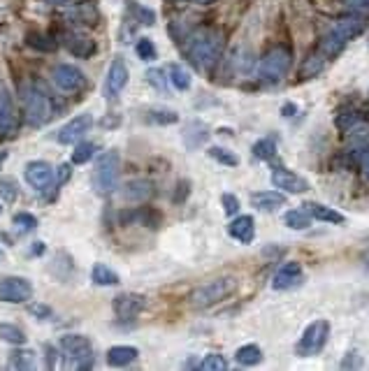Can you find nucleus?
Wrapping results in <instances>:
<instances>
[{"label": "nucleus", "instance_id": "nucleus-10", "mask_svg": "<svg viewBox=\"0 0 369 371\" xmlns=\"http://www.w3.org/2000/svg\"><path fill=\"white\" fill-rule=\"evenodd\" d=\"M33 297V283L24 276H7L0 281V302L24 304Z\"/></svg>", "mask_w": 369, "mask_h": 371}, {"label": "nucleus", "instance_id": "nucleus-36", "mask_svg": "<svg viewBox=\"0 0 369 371\" xmlns=\"http://www.w3.org/2000/svg\"><path fill=\"white\" fill-rule=\"evenodd\" d=\"M96 151H98V147L93 142H77V147L72 149L70 163L72 165H86L93 156H96Z\"/></svg>", "mask_w": 369, "mask_h": 371}, {"label": "nucleus", "instance_id": "nucleus-6", "mask_svg": "<svg viewBox=\"0 0 369 371\" xmlns=\"http://www.w3.org/2000/svg\"><path fill=\"white\" fill-rule=\"evenodd\" d=\"M293 65V52L286 45H274L272 49H267L263 61H260V79L267 84H277L281 82Z\"/></svg>", "mask_w": 369, "mask_h": 371}, {"label": "nucleus", "instance_id": "nucleus-39", "mask_svg": "<svg viewBox=\"0 0 369 371\" xmlns=\"http://www.w3.org/2000/svg\"><path fill=\"white\" fill-rule=\"evenodd\" d=\"M0 198H3L7 205L19 200V181L14 177H3L0 179Z\"/></svg>", "mask_w": 369, "mask_h": 371}, {"label": "nucleus", "instance_id": "nucleus-20", "mask_svg": "<svg viewBox=\"0 0 369 371\" xmlns=\"http://www.w3.org/2000/svg\"><path fill=\"white\" fill-rule=\"evenodd\" d=\"M228 232H230V237L237 239L240 244H251L253 239H256V221H253V216L249 214L237 216L233 218V223L228 225Z\"/></svg>", "mask_w": 369, "mask_h": 371}, {"label": "nucleus", "instance_id": "nucleus-54", "mask_svg": "<svg viewBox=\"0 0 369 371\" xmlns=\"http://www.w3.org/2000/svg\"><path fill=\"white\" fill-rule=\"evenodd\" d=\"M49 5H63V3H72V0H45Z\"/></svg>", "mask_w": 369, "mask_h": 371}, {"label": "nucleus", "instance_id": "nucleus-33", "mask_svg": "<svg viewBox=\"0 0 369 371\" xmlns=\"http://www.w3.org/2000/svg\"><path fill=\"white\" fill-rule=\"evenodd\" d=\"M126 7H128V12L133 14V21H137V24H144V26L156 24V12L140 5L137 0H126Z\"/></svg>", "mask_w": 369, "mask_h": 371}, {"label": "nucleus", "instance_id": "nucleus-58", "mask_svg": "<svg viewBox=\"0 0 369 371\" xmlns=\"http://www.w3.org/2000/svg\"><path fill=\"white\" fill-rule=\"evenodd\" d=\"M365 263H367V265H369V251H367V253H365Z\"/></svg>", "mask_w": 369, "mask_h": 371}, {"label": "nucleus", "instance_id": "nucleus-55", "mask_svg": "<svg viewBox=\"0 0 369 371\" xmlns=\"http://www.w3.org/2000/svg\"><path fill=\"white\" fill-rule=\"evenodd\" d=\"M293 112H295L293 105H286V107H284V114H286V116H293Z\"/></svg>", "mask_w": 369, "mask_h": 371}, {"label": "nucleus", "instance_id": "nucleus-57", "mask_svg": "<svg viewBox=\"0 0 369 371\" xmlns=\"http://www.w3.org/2000/svg\"><path fill=\"white\" fill-rule=\"evenodd\" d=\"M5 160H7V151H0V167H3Z\"/></svg>", "mask_w": 369, "mask_h": 371}, {"label": "nucleus", "instance_id": "nucleus-1", "mask_svg": "<svg viewBox=\"0 0 369 371\" xmlns=\"http://www.w3.org/2000/svg\"><path fill=\"white\" fill-rule=\"evenodd\" d=\"M223 45H226V33L219 26H200L186 38V54L195 70L212 75L214 68L221 61Z\"/></svg>", "mask_w": 369, "mask_h": 371}, {"label": "nucleus", "instance_id": "nucleus-2", "mask_svg": "<svg viewBox=\"0 0 369 371\" xmlns=\"http://www.w3.org/2000/svg\"><path fill=\"white\" fill-rule=\"evenodd\" d=\"M365 28H367V17L363 12H353L351 17L339 19L337 24L323 35L316 49L321 52V56L325 58V61H332V58H337L344 52L346 45H349L353 38L363 35Z\"/></svg>", "mask_w": 369, "mask_h": 371}, {"label": "nucleus", "instance_id": "nucleus-48", "mask_svg": "<svg viewBox=\"0 0 369 371\" xmlns=\"http://www.w3.org/2000/svg\"><path fill=\"white\" fill-rule=\"evenodd\" d=\"M360 172H363V177L369 181V147L360 151Z\"/></svg>", "mask_w": 369, "mask_h": 371}, {"label": "nucleus", "instance_id": "nucleus-43", "mask_svg": "<svg viewBox=\"0 0 369 371\" xmlns=\"http://www.w3.org/2000/svg\"><path fill=\"white\" fill-rule=\"evenodd\" d=\"M12 223H14V228H17L19 232H31V230L38 228V218H35L33 214H28V212L14 214Z\"/></svg>", "mask_w": 369, "mask_h": 371}, {"label": "nucleus", "instance_id": "nucleus-3", "mask_svg": "<svg viewBox=\"0 0 369 371\" xmlns=\"http://www.w3.org/2000/svg\"><path fill=\"white\" fill-rule=\"evenodd\" d=\"M21 105H24V114L28 126H45V123L56 116V107L52 98L45 91L35 89V86H24L21 89Z\"/></svg>", "mask_w": 369, "mask_h": 371}, {"label": "nucleus", "instance_id": "nucleus-23", "mask_svg": "<svg viewBox=\"0 0 369 371\" xmlns=\"http://www.w3.org/2000/svg\"><path fill=\"white\" fill-rule=\"evenodd\" d=\"M305 209L311 214L314 221H321V223H332V225H344L346 223V216L339 214L337 209H332L328 205H321V202H307Z\"/></svg>", "mask_w": 369, "mask_h": 371}, {"label": "nucleus", "instance_id": "nucleus-15", "mask_svg": "<svg viewBox=\"0 0 369 371\" xmlns=\"http://www.w3.org/2000/svg\"><path fill=\"white\" fill-rule=\"evenodd\" d=\"M54 167L47 163V160H31V163L26 165V170H24V179H26V184L35 188V191H40V193H45L49 186H52V181H54Z\"/></svg>", "mask_w": 369, "mask_h": 371}, {"label": "nucleus", "instance_id": "nucleus-40", "mask_svg": "<svg viewBox=\"0 0 369 371\" xmlns=\"http://www.w3.org/2000/svg\"><path fill=\"white\" fill-rule=\"evenodd\" d=\"M200 369L202 371H226L228 369V360L223 358V355H219V353H209V355L202 358Z\"/></svg>", "mask_w": 369, "mask_h": 371}, {"label": "nucleus", "instance_id": "nucleus-53", "mask_svg": "<svg viewBox=\"0 0 369 371\" xmlns=\"http://www.w3.org/2000/svg\"><path fill=\"white\" fill-rule=\"evenodd\" d=\"M42 253H45V244L35 242V246H31V256H42Z\"/></svg>", "mask_w": 369, "mask_h": 371}, {"label": "nucleus", "instance_id": "nucleus-45", "mask_svg": "<svg viewBox=\"0 0 369 371\" xmlns=\"http://www.w3.org/2000/svg\"><path fill=\"white\" fill-rule=\"evenodd\" d=\"M26 311L31 316H35V318H40V320H49L54 316V311H52V307H47V304H42V302H31L26 307Z\"/></svg>", "mask_w": 369, "mask_h": 371}, {"label": "nucleus", "instance_id": "nucleus-25", "mask_svg": "<svg viewBox=\"0 0 369 371\" xmlns=\"http://www.w3.org/2000/svg\"><path fill=\"white\" fill-rule=\"evenodd\" d=\"M137 351L135 346H112L110 351H107V365L110 367H128L130 362L137 360Z\"/></svg>", "mask_w": 369, "mask_h": 371}, {"label": "nucleus", "instance_id": "nucleus-14", "mask_svg": "<svg viewBox=\"0 0 369 371\" xmlns=\"http://www.w3.org/2000/svg\"><path fill=\"white\" fill-rule=\"evenodd\" d=\"M91 128H93V116L91 114H77L59 130L56 142L65 144V147H68V144H77L86 133H91Z\"/></svg>", "mask_w": 369, "mask_h": 371}, {"label": "nucleus", "instance_id": "nucleus-32", "mask_svg": "<svg viewBox=\"0 0 369 371\" xmlns=\"http://www.w3.org/2000/svg\"><path fill=\"white\" fill-rule=\"evenodd\" d=\"M144 121L149 123H156V126H172V123L179 121V114L175 109H165V107H151L147 116H144Z\"/></svg>", "mask_w": 369, "mask_h": 371}, {"label": "nucleus", "instance_id": "nucleus-12", "mask_svg": "<svg viewBox=\"0 0 369 371\" xmlns=\"http://www.w3.org/2000/svg\"><path fill=\"white\" fill-rule=\"evenodd\" d=\"M52 79H54V84L65 93H77V91H82L86 86L84 72L79 70L77 65H70V63L56 65L54 72H52Z\"/></svg>", "mask_w": 369, "mask_h": 371}, {"label": "nucleus", "instance_id": "nucleus-41", "mask_svg": "<svg viewBox=\"0 0 369 371\" xmlns=\"http://www.w3.org/2000/svg\"><path fill=\"white\" fill-rule=\"evenodd\" d=\"M207 154L212 156L214 160H219L221 165H228V167H237L240 165V158H237L233 151H228V149H221V147H209L207 149Z\"/></svg>", "mask_w": 369, "mask_h": 371}, {"label": "nucleus", "instance_id": "nucleus-52", "mask_svg": "<svg viewBox=\"0 0 369 371\" xmlns=\"http://www.w3.org/2000/svg\"><path fill=\"white\" fill-rule=\"evenodd\" d=\"M177 188H179V195H177L175 200H177V202H182V198L188 193V184H186V181H179V186H177Z\"/></svg>", "mask_w": 369, "mask_h": 371}, {"label": "nucleus", "instance_id": "nucleus-13", "mask_svg": "<svg viewBox=\"0 0 369 371\" xmlns=\"http://www.w3.org/2000/svg\"><path fill=\"white\" fill-rule=\"evenodd\" d=\"M147 304H149L147 297L140 293H121L114 297L112 309L119 320H135L144 309H147Z\"/></svg>", "mask_w": 369, "mask_h": 371}, {"label": "nucleus", "instance_id": "nucleus-34", "mask_svg": "<svg viewBox=\"0 0 369 371\" xmlns=\"http://www.w3.org/2000/svg\"><path fill=\"white\" fill-rule=\"evenodd\" d=\"M311 221H314V218H311V214L307 212V209H291L284 218V223L291 230H309Z\"/></svg>", "mask_w": 369, "mask_h": 371}, {"label": "nucleus", "instance_id": "nucleus-5", "mask_svg": "<svg viewBox=\"0 0 369 371\" xmlns=\"http://www.w3.org/2000/svg\"><path fill=\"white\" fill-rule=\"evenodd\" d=\"M121 174V156L117 149L105 151L96 160V170H93V188L100 195H110L117 191Z\"/></svg>", "mask_w": 369, "mask_h": 371}, {"label": "nucleus", "instance_id": "nucleus-42", "mask_svg": "<svg viewBox=\"0 0 369 371\" xmlns=\"http://www.w3.org/2000/svg\"><path fill=\"white\" fill-rule=\"evenodd\" d=\"M135 52H137V56L142 58V61H147V63L149 61H156V58H158V49H156V45L149 38H140V40H137Z\"/></svg>", "mask_w": 369, "mask_h": 371}, {"label": "nucleus", "instance_id": "nucleus-19", "mask_svg": "<svg viewBox=\"0 0 369 371\" xmlns=\"http://www.w3.org/2000/svg\"><path fill=\"white\" fill-rule=\"evenodd\" d=\"M121 225H149V228H158L161 225V214L151 207H140V209H128V212H121Z\"/></svg>", "mask_w": 369, "mask_h": 371}, {"label": "nucleus", "instance_id": "nucleus-21", "mask_svg": "<svg viewBox=\"0 0 369 371\" xmlns=\"http://www.w3.org/2000/svg\"><path fill=\"white\" fill-rule=\"evenodd\" d=\"M121 195L126 202H147L151 195H154V184L147 179H133L123 186Z\"/></svg>", "mask_w": 369, "mask_h": 371}, {"label": "nucleus", "instance_id": "nucleus-56", "mask_svg": "<svg viewBox=\"0 0 369 371\" xmlns=\"http://www.w3.org/2000/svg\"><path fill=\"white\" fill-rule=\"evenodd\" d=\"M193 3H198V5H214L216 0H193Z\"/></svg>", "mask_w": 369, "mask_h": 371}, {"label": "nucleus", "instance_id": "nucleus-27", "mask_svg": "<svg viewBox=\"0 0 369 371\" xmlns=\"http://www.w3.org/2000/svg\"><path fill=\"white\" fill-rule=\"evenodd\" d=\"M7 369H35V351L17 346L7 355Z\"/></svg>", "mask_w": 369, "mask_h": 371}, {"label": "nucleus", "instance_id": "nucleus-50", "mask_svg": "<svg viewBox=\"0 0 369 371\" xmlns=\"http://www.w3.org/2000/svg\"><path fill=\"white\" fill-rule=\"evenodd\" d=\"M346 7H351L353 12H363L369 7V0H342Z\"/></svg>", "mask_w": 369, "mask_h": 371}, {"label": "nucleus", "instance_id": "nucleus-18", "mask_svg": "<svg viewBox=\"0 0 369 371\" xmlns=\"http://www.w3.org/2000/svg\"><path fill=\"white\" fill-rule=\"evenodd\" d=\"M63 45H65V49H68L72 56H77V58H91L93 54L98 52L96 40H91L89 35L77 33V31L63 33Z\"/></svg>", "mask_w": 369, "mask_h": 371}, {"label": "nucleus", "instance_id": "nucleus-28", "mask_svg": "<svg viewBox=\"0 0 369 371\" xmlns=\"http://www.w3.org/2000/svg\"><path fill=\"white\" fill-rule=\"evenodd\" d=\"M360 121H363V114H360V109L356 107H342L335 116V126L342 130V133H351Z\"/></svg>", "mask_w": 369, "mask_h": 371}, {"label": "nucleus", "instance_id": "nucleus-35", "mask_svg": "<svg viewBox=\"0 0 369 371\" xmlns=\"http://www.w3.org/2000/svg\"><path fill=\"white\" fill-rule=\"evenodd\" d=\"M0 339L7 341V344H12V346H24L28 341L26 332L21 330V327L12 325V323H0Z\"/></svg>", "mask_w": 369, "mask_h": 371}, {"label": "nucleus", "instance_id": "nucleus-44", "mask_svg": "<svg viewBox=\"0 0 369 371\" xmlns=\"http://www.w3.org/2000/svg\"><path fill=\"white\" fill-rule=\"evenodd\" d=\"M70 177H72V163L59 165V167H56V172H54V181H52V186H49V188H54V193H56L61 186L68 184ZM49 188H47V191H49Z\"/></svg>", "mask_w": 369, "mask_h": 371}, {"label": "nucleus", "instance_id": "nucleus-7", "mask_svg": "<svg viewBox=\"0 0 369 371\" xmlns=\"http://www.w3.org/2000/svg\"><path fill=\"white\" fill-rule=\"evenodd\" d=\"M59 348L77 369L93 367V344L84 334H65L59 341Z\"/></svg>", "mask_w": 369, "mask_h": 371}, {"label": "nucleus", "instance_id": "nucleus-37", "mask_svg": "<svg viewBox=\"0 0 369 371\" xmlns=\"http://www.w3.org/2000/svg\"><path fill=\"white\" fill-rule=\"evenodd\" d=\"M170 82L172 86H175L177 91H188L191 89V75H188V70L184 68V65H170Z\"/></svg>", "mask_w": 369, "mask_h": 371}, {"label": "nucleus", "instance_id": "nucleus-11", "mask_svg": "<svg viewBox=\"0 0 369 371\" xmlns=\"http://www.w3.org/2000/svg\"><path fill=\"white\" fill-rule=\"evenodd\" d=\"M128 79H130V70L126 61H123L121 56H117L114 61L110 63V68H107V77H105V84H103V93L107 100H114L119 96V93L128 86Z\"/></svg>", "mask_w": 369, "mask_h": 371}, {"label": "nucleus", "instance_id": "nucleus-47", "mask_svg": "<svg viewBox=\"0 0 369 371\" xmlns=\"http://www.w3.org/2000/svg\"><path fill=\"white\" fill-rule=\"evenodd\" d=\"M168 79H165V72L163 70H156L154 68V70L147 72V82L154 86V89H158V91H165V82H168Z\"/></svg>", "mask_w": 369, "mask_h": 371}, {"label": "nucleus", "instance_id": "nucleus-60", "mask_svg": "<svg viewBox=\"0 0 369 371\" xmlns=\"http://www.w3.org/2000/svg\"><path fill=\"white\" fill-rule=\"evenodd\" d=\"M0 260H3V251H0Z\"/></svg>", "mask_w": 369, "mask_h": 371}, {"label": "nucleus", "instance_id": "nucleus-8", "mask_svg": "<svg viewBox=\"0 0 369 371\" xmlns=\"http://www.w3.org/2000/svg\"><path fill=\"white\" fill-rule=\"evenodd\" d=\"M330 337V323L328 320H314V323L307 325V330L302 332V337L295 346V353L300 358H311V355L321 353L325 344H328Z\"/></svg>", "mask_w": 369, "mask_h": 371}, {"label": "nucleus", "instance_id": "nucleus-16", "mask_svg": "<svg viewBox=\"0 0 369 371\" xmlns=\"http://www.w3.org/2000/svg\"><path fill=\"white\" fill-rule=\"evenodd\" d=\"M272 184L274 188H279L281 193H291V195H300V193L309 191L307 179H302L300 174L286 170V167H277V170L272 172Z\"/></svg>", "mask_w": 369, "mask_h": 371}, {"label": "nucleus", "instance_id": "nucleus-46", "mask_svg": "<svg viewBox=\"0 0 369 371\" xmlns=\"http://www.w3.org/2000/svg\"><path fill=\"white\" fill-rule=\"evenodd\" d=\"M221 205H223V212H226V216H235L237 212H240V200H237L233 193H223L221 195Z\"/></svg>", "mask_w": 369, "mask_h": 371}, {"label": "nucleus", "instance_id": "nucleus-29", "mask_svg": "<svg viewBox=\"0 0 369 371\" xmlns=\"http://www.w3.org/2000/svg\"><path fill=\"white\" fill-rule=\"evenodd\" d=\"M325 58L321 56V52H316L314 54H309L305 61H302V65H300V77L302 79H314V77H318L321 72L325 70Z\"/></svg>", "mask_w": 369, "mask_h": 371}, {"label": "nucleus", "instance_id": "nucleus-51", "mask_svg": "<svg viewBox=\"0 0 369 371\" xmlns=\"http://www.w3.org/2000/svg\"><path fill=\"white\" fill-rule=\"evenodd\" d=\"M45 353H47V369H54L56 367V348L52 344H45Z\"/></svg>", "mask_w": 369, "mask_h": 371}, {"label": "nucleus", "instance_id": "nucleus-38", "mask_svg": "<svg viewBox=\"0 0 369 371\" xmlns=\"http://www.w3.org/2000/svg\"><path fill=\"white\" fill-rule=\"evenodd\" d=\"M251 151L258 160H272L274 154H277V140H274V137H263V140H258L253 144Z\"/></svg>", "mask_w": 369, "mask_h": 371}, {"label": "nucleus", "instance_id": "nucleus-30", "mask_svg": "<svg viewBox=\"0 0 369 371\" xmlns=\"http://www.w3.org/2000/svg\"><path fill=\"white\" fill-rule=\"evenodd\" d=\"M91 279H93V283H96V286H103V288H107V286H119V283H121L119 274L114 272V269L107 267V265H103V263H96V265H93V269H91Z\"/></svg>", "mask_w": 369, "mask_h": 371}, {"label": "nucleus", "instance_id": "nucleus-26", "mask_svg": "<svg viewBox=\"0 0 369 371\" xmlns=\"http://www.w3.org/2000/svg\"><path fill=\"white\" fill-rule=\"evenodd\" d=\"M26 45L35 49V52H42V54H52L56 52V47H59V42H56L52 35L47 33H40V31H31L26 35Z\"/></svg>", "mask_w": 369, "mask_h": 371}, {"label": "nucleus", "instance_id": "nucleus-49", "mask_svg": "<svg viewBox=\"0 0 369 371\" xmlns=\"http://www.w3.org/2000/svg\"><path fill=\"white\" fill-rule=\"evenodd\" d=\"M356 367H363V362H360L358 353H349L346 360L342 362V369H356Z\"/></svg>", "mask_w": 369, "mask_h": 371}, {"label": "nucleus", "instance_id": "nucleus-31", "mask_svg": "<svg viewBox=\"0 0 369 371\" xmlns=\"http://www.w3.org/2000/svg\"><path fill=\"white\" fill-rule=\"evenodd\" d=\"M235 360H237V365H242V367H256L263 362V351H260L256 344H246L242 348H237Z\"/></svg>", "mask_w": 369, "mask_h": 371}, {"label": "nucleus", "instance_id": "nucleus-9", "mask_svg": "<svg viewBox=\"0 0 369 371\" xmlns=\"http://www.w3.org/2000/svg\"><path fill=\"white\" fill-rule=\"evenodd\" d=\"M19 128V114L14 105L12 91L0 82V142L12 140Z\"/></svg>", "mask_w": 369, "mask_h": 371}, {"label": "nucleus", "instance_id": "nucleus-24", "mask_svg": "<svg viewBox=\"0 0 369 371\" xmlns=\"http://www.w3.org/2000/svg\"><path fill=\"white\" fill-rule=\"evenodd\" d=\"M209 130L202 121H188V126L184 128V144L188 149H200L207 142Z\"/></svg>", "mask_w": 369, "mask_h": 371}, {"label": "nucleus", "instance_id": "nucleus-4", "mask_svg": "<svg viewBox=\"0 0 369 371\" xmlns=\"http://www.w3.org/2000/svg\"><path fill=\"white\" fill-rule=\"evenodd\" d=\"M237 290V281L233 276H221V279H212L202 283L191 293V307L193 309H209L214 304L223 302Z\"/></svg>", "mask_w": 369, "mask_h": 371}, {"label": "nucleus", "instance_id": "nucleus-17", "mask_svg": "<svg viewBox=\"0 0 369 371\" xmlns=\"http://www.w3.org/2000/svg\"><path fill=\"white\" fill-rule=\"evenodd\" d=\"M302 274H305L302 272V265L295 263V260H288V263H284L277 269V274H274V279H272V288L274 290H291L295 286H300Z\"/></svg>", "mask_w": 369, "mask_h": 371}, {"label": "nucleus", "instance_id": "nucleus-22", "mask_svg": "<svg viewBox=\"0 0 369 371\" xmlns=\"http://www.w3.org/2000/svg\"><path fill=\"white\" fill-rule=\"evenodd\" d=\"M251 205L260 212H274L279 207H286V195L281 191H258L251 195Z\"/></svg>", "mask_w": 369, "mask_h": 371}, {"label": "nucleus", "instance_id": "nucleus-59", "mask_svg": "<svg viewBox=\"0 0 369 371\" xmlns=\"http://www.w3.org/2000/svg\"><path fill=\"white\" fill-rule=\"evenodd\" d=\"M0 214H3V205H0Z\"/></svg>", "mask_w": 369, "mask_h": 371}]
</instances>
